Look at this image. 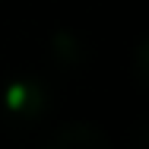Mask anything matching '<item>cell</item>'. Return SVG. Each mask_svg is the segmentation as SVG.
I'll use <instances>...</instances> for the list:
<instances>
[{
    "mask_svg": "<svg viewBox=\"0 0 149 149\" xmlns=\"http://www.w3.org/2000/svg\"><path fill=\"white\" fill-rule=\"evenodd\" d=\"M146 41H140L136 45V79H140V86H146Z\"/></svg>",
    "mask_w": 149,
    "mask_h": 149,
    "instance_id": "obj_4",
    "label": "cell"
},
{
    "mask_svg": "<svg viewBox=\"0 0 149 149\" xmlns=\"http://www.w3.org/2000/svg\"><path fill=\"white\" fill-rule=\"evenodd\" d=\"M51 86L38 73H16L0 83V130L29 133L51 114Z\"/></svg>",
    "mask_w": 149,
    "mask_h": 149,
    "instance_id": "obj_1",
    "label": "cell"
},
{
    "mask_svg": "<svg viewBox=\"0 0 149 149\" xmlns=\"http://www.w3.org/2000/svg\"><path fill=\"white\" fill-rule=\"evenodd\" d=\"M111 136L105 127L92 120H70L57 124L41 136V149H111Z\"/></svg>",
    "mask_w": 149,
    "mask_h": 149,
    "instance_id": "obj_2",
    "label": "cell"
},
{
    "mask_svg": "<svg viewBox=\"0 0 149 149\" xmlns=\"http://www.w3.org/2000/svg\"><path fill=\"white\" fill-rule=\"evenodd\" d=\"M48 60L57 67L60 73H79L86 67V60H89V48H86V41L76 32L60 29L48 41Z\"/></svg>",
    "mask_w": 149,
    "mask_h": 149,
    "instance_id": "obj_3",
    "label": "cell"
}]
</instances>
